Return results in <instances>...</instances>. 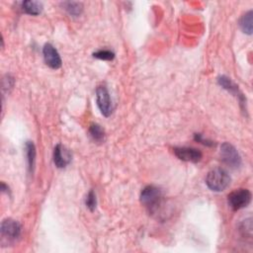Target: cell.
<instances>
[{"label": "cell", "instance_id": "obj_8", "mask_svg": "<svg viewBox=\"0 0 253 253\" xmlns=\"http://www.w3.org/2000/svg\"><path fill=\"white\" fill-rule=\"evenodd\" d=\"M72 159L71 152L64 145L58 143L53 150V162L56 167L63 168L66 167Z\"/></svg>", "mask_w": 253, "mask_h": 253}, {"label": "cell", "instance_id": "obj_12", "mask_svg": "<svg viewBox=\"0 0 253 253\" xmlns=\"http://www.w3.org/2000/svg\"><path fill=\"white\" fill-rule=\"evenodd\" d=\"M26 149V156L28 161V167L30 172H33L34 166H35V160H36V147L35 144L32 141H27L25 145Z\"/></svg>", "mask_w": 253, "mask_h": 253}, {"label": "cell", "instance_id": "obj_10", "mask_svg": "<svg viewBox=\"0 0 253 253\" xmlns=\"http://www.w3.org/2000/svg\"><path fill=\"white\" fill-rule=\"evenodd\" d=\"M217 82H218V84H219L222 88H224L225 90H227L228 92H230L231 94H233L234 96H236V97L238 98L240 104L245 105L246 100H245L243 94H242L241 91L239 90L238 86H237L230 78H228L227 76H220V77H218Z\"/></svg>", "mask_w": 253, "mask_h": 253}, {"label": "cell", "instance_id": "obj_6", "mask_svg": "<svg viewBox=\"0 0 253 253\" xmlns=\"http://www.w3.org/2000/svg\"><path fill=\"white\" fill-rule=\"evenodd\" d=\"M22 227L20 223L12 218H6L1 223V235L8 240H15L20 237Z\"/></svg>", "mask_w": 253, "mask_h": 253}, {"label": "cell", "instance_id": "obj_3", "mask_svg": "<svg viewBox=\"0 0 253 253\" xmlns=\"http://www.w3.org/2000/svg\"><path fill=\"white\" fill-rule=\"evenodd\" d=\"M251 192L249 190L237 189L228 195L227 203L232 210L238 211L249 205L251 202Z\"/></svg>", "mask_w": 253, "mask_h": 253}, {"label": "cell", "instance_id": "obj_1", "mask_svg": "<svg viewBox=\"0 0 253 253\" xmlns=\"http://www.w3.org/2000/svg\"><path fill=\"white\" fill-rule=\"evenodd\" d=\"M162 202L163 194L158 187L149 185L142 189L140 193V203L149 213L157 212Z\"/></svg>", "mask_w": 253, "mask_h": 253}, {"label": "cell", "instance_id": "obj_4", "mask_svg": "<svg viewBox=\"0 0 253 253\" xmlns=\"http://www.w3.org/2000/svg\"><path fill=\"white\" fill-rule=\"evenodd\" d=\"M220 157L221 160L231 168H237L241 165V157L236 148L228 143L223 142L220 146Z\"/></svg>", "mask_w": 253, "mask_h": 253}, {"label": "cell", "instance_id": "obj_16", "mask_svg": "<svg viewBox=\"0 0 253 253\" xmlns=\"http://www.w3.org/2000/svg\"><path fill=\"white\" fill-rule=\"evenodd\" d=\"M93 56L102 60H112L115 57V53L109 49H100L94 52Z\"/></svg>", "mask_w": 253, "mask_h": 253}, {"label": "cell", "instance_id": "obj_14", "mask_svg": "<svg viewBox=\"0 0 253 253\" xmlns=\"http://www.w3.org/2000/svg\"><path fill=\"white\" fill-rule=\"evenodd\" d=\"M89 133L95 141H103L105 137V131L102 126L98 124H92L89 127Z\"/></svg>", "mask_w": 253, "mask_h": 253}, {"label": "cell", "instance_id": "obj_9", "mask_svg": "<svg viewBox=\"0 0 253 253\" xmlns=\"http://www.w3.org/2000/svg\"><path fill=\"white\" fill-rule=\"evenodd\" d=\"M42 54L45 63L52 69H57L61 66V58L55 47L50 43H45L42 48Z\"/></svg>", "mask_w": 253, "mask_h": 253}, {"label": "cell", "instance_id": "obj_7", "mask_svg": "<svg viewBox=\"0 0 253 253\" xmlns=\"http://www.w3.org/2000/svg\"><path fill=\"white\" fill-rule=\"evenodd\" d=\"M175 155L183 161L187 162H199L202 159V152L194 147L182 146V147H175L174 148Z\"/></svg>", "mask_w": 253, "mask_h": 253}, {"label": "cell", "instance_id": "obj_18", "mask_svg": "<svg viewBox=\"0 0 253 253\" xmlns=\"http://www.w3.org/2000/svg\"><path fill=\"white\" fill-rule=\"evenodd\" d=\"M195 140H197L198 142H201L203 144H206V145H213L212 141H211L209 139H205L201 133H196L195 134Z\"/></svg>", "mask_w": 253, "mask_h": 253}, {"label": "cell", "instance_id": "obj_17", "mask_svg": "<svg viewBox=\"0 0 253 253\" xmlns=\"http://www.w3.org/2000/svg\"><path fill=\"white\" fill-rule=\"evenodd\" d=\"M86 207L93 211L96 209V205H97V200H96V195L94 193L93 190H90V192L88 193L87 197H86V201H85Z\"/></svg>", "mask_w": 253, "mask_h": 253}, {"label": "cell", "instance_id": "obj_5", "mask_svg": "<svg viewBox=\"0 0 253 253\" xmlns=\"http://www.w3.org/2000/svg\"><path fill=\"white\" fill-rule=\"evenodd\" d=\"M96 101L101 113L105 117H109L113 112V106L109 91L106 86H98V88L96 89Z\"/></svg>", "mask_w": 253, "mask_h": 253}, {"label": "cell", "instance_id": "obj_11", "mask_svg": "<svg viewBox=\"0 0 253 253\" xmlns=\"http://www.w3.org/2000/svg\"><path fill=\"white\" fill-rule=\"evenodd\" d=\"M42 5L39 1H24L22 2V9L30 15H39L42 12Z\"/></svg>", "mask_w": 253, "mask_h": 253}, {"label": "cell", "instance_id": "obj_15", "mask_svg": "<svg viewBox=\"0 0 253 253\" xmlns=\"http://www.w3.org/2000/svg\"><path fill=\"white\" fill-rule=\"evenodd\" d=\"M64 9L72 16H79L82 13L83 10V6L80 2H64L63 3Z\"/></svg>", "mask_w": 253, "mask_h": 253}, {"label": "cell", "instance_id": "obj_13", "mask_svg": "<svg viewBox=\"0 0 253 253\" xmlns=\"http://www.w3.org/2000/svg\"><path fill=\"white\" fill-rule=\"evenodd\" d=\"M239 26L243 33L251 35L252 34V11L246 12L239 21Z\"/></svg>", "mask_w": 253, "mask_h": 253}, {"label": "cell", "instance_id": "obj_2", "mask_svg": "<svg viewBox=\"0 0 253 253\" xmlns=\"http://www.w3.org/2000/svg\"><path fill=\"white\" fill-rule=\"evenodd\" d=\"M206 184L211 191L221 192L230 184V176L224 169L214 168L208 173Z\"/></svg>", "mask_w": 253, "mask_h": 253}]
</instances>
